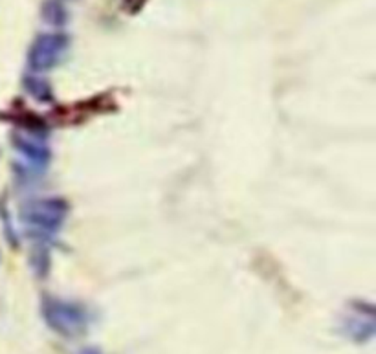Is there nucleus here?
<instances>
[{
    "label": "nucleus",
    "instance_id": "nucleus-6",
    "mask_svg": "<svg viewBox=\"0 0 376 354\" xmlns=\"http://www.w3.org/2000/svg\"><path fill=\"white\" fill-rule=\"evenodd\" d=\"M26 88L30 90L31 94L37 99H46L50 96V86L46 81L39 79V77H28L26 79Z\"/></svg>",
    "mask_w": 376,
    "mask_h": 354
},
{
    "label": "nucleus",
    "instance_id": "nucleus-1",
    "mask_svg": "<svg viewBox=\"0 0 376 354\" xmlns=\"http://www.w3.org/2000/svg\"><path fill=\"white\" fill-rule=\"evenodd\" d=\"M70 39L64 34H43L35 39L28 54V63L34 72H44L54 69L61 59L64 51L68 50Z\"/></svg>",
    "mask_w": 376,
    "mask_h": 354
},
{
    "label": "nucleus",
    "instance_id": "nucleus-3",
    "mask_svg": "<svg viewBox=\"0 0 376 354\" xmlns=\"http://www.w3.org/2000/svg\"><path fill=\"white\" fill-rule=\"evenodd\" d=\"M48 310H50L51 321H56L57 325H68V329L81 321V314H79V310H76V308L70 307V305L54 301V303L48 307Z\"/></svg>",
    "mask_w": 376,
    "mask_h": 354
},
{
    "label": "nucleus",
    "instance_id": "nucleus-5",
    "mask_svg": "<svg viewBox=\"0 0 376 354\" xmlns=\"http://www.w3.org/2000/svg\"><path fill=\"white\" fill-rule=\"evenodd\" d=\"M17 147L22 151L26 158L30 160L35 166H46L48 158H50V153H48L46 147H43L41 143H35V141L21 140L17 141Z\"/></svg>",
    "mask_w": 376,
    "mask_h": 354
},
{
    "label": "nucleus",
    "instance_id": "nucleus-4",
    "mask_svg": "<svg viewBox=\"0 0 376 354\" xmlns=\"http://www.w3.org/2000/svg\"><path fill=\"white\" fill-rule=\"evenodd\" d=\"M43 19L50 26L61 28L68 22V11L59 0H46L43 4Z\"/></svg>",
    "mask_w": 376,
    "mask_h": 354
},
{
    "label": "nucleus",
    "instance_id": "nucleus-2",
    "mask_svg": "<svg viewBox=\"0 0 376 354\" xmlns=\"http://www.w3.org/2000/svg\"><path fill=\"white\" fill-rule=\"evenodd\" d=\"M66 217V204L57 198L31 202L24 209V218L34 231L41 233H56Z\"/></svg>",
    "mask_w": 376,
    "mask_h": 354
}]
</instances>
